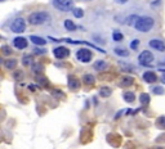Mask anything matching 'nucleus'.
I'll return each instance as SVG.
<instances>
[{
    "instance_id": "obj_16",
    "label": "nucleus",
    "mask_w": 165,
    "mask_h": 149,
    "mask_svg": "<svg viewBox=\"0 0 165 149\" xmlns=\"http://www.w3.org/2000/svg\"><path fill=\"white\" fill-rule=\"evenodd\" d=\"M115 53H116L117 55H120V57H128L129 55V53H128L126 49H123V48H115Z\"/></svg>"
},
{
    "instance_id": "obj_12",
    "label": "nucleus",
    "mask_w": 165,
    "mask_h": 149,
    "mask_svg": "<svg viewBox=\"0 0 165 149\" xmlns=\"http://www.w3.org/2000/svg\"><path fill=\"white\" fill-rule=\"evenodd\" d=\"M30 40L34 42L35 45H38V46H43V45H45L46 44V41L44 39H41V37H39V36H31L30 37Z\"/></svg>"
},
{
    "instance_id": "obj_27",
    "label": "nucleus",
    "mask_w": 165,
    "mask_h": 149,
    "mask_svg": "<svg viewBox=\"0 0 165 149\" xmlns=\"http://www.w3.org/2000/svg\"><path fill=\"white\" fill-rule=\"evenodd\" d=\"M164 88H160V86H157V88H155L154 89V93L155 94H164Z\"/></svg>"
},
{
    "instance_id": "obj_11",
    "label": "nucleus",
    "mask_w": 165,
    "mask_h": 149,
    "mask_svg": "<svg viewBox=\"0 0 165 149\" xmlns=\"http://www.w3.org/2000/svg\"><path fill=\"white\" fill-rule=\"evenodd\" d=\"M133 84V77L130 76H124L123 79L119 81V85L123 86V88H125V86H130Z\"/></svg>"
},
{
    "instance_id": "obj_1",
    "label": "nucleus",
    "mask_w": 165,
    "mask_h": 149,
    "mask_svg": "<svg viewBox=\"0 0 165 149\" xmlns=\"http://www.w3.org/2000/svg\"><path fill=\"white\" fill-rule=\"evenodd\" d=\"M155 26V19L151 17H138L134 22V27L139 32H148Z\"/></svg>"
},
{
    "instance_id": "obj_33",
    "label": "nucleus",
    "mask_w": 165,
    "mask_h": 149,
    "mask_svg": "<svg viewBox=\"0 0 165 149\" xmlns=\"http://www.w3.org/2000/svg\"><path fill=\"white\" fill-rule=\"evenodd\" d=\"M163 77H164V79H165V72H164V74H163Z\"/></svg>"
},
{
    "instance_id": "obj_4",
    "label": "nucleus",
    "mask_w": 165,
    "mask_h": 149,
    "mask_svg": "<svg viewBox=\"0 0 165 149\" xmlns=\"http://www.w3.org/2000/svg\"><path fill=\"white\" fill-rule=\"evenodd\" d=\"M152 61H154V55H152L151 52L148 50H143L141 54H139L138 57V62L141 66H150V64L152 63Z\"/></svg>"
},
{
    "instance_id": "obj_15",
    "label": "nucleus",
    "mask_w": 165,
    "mask_h": 149,
    "mask_svg": "<svg viewBox=\"0 0 165 149\" xmlns=\"http://www.w3.org/2000/svg\"><path fill=\"white\" fill-rule=\"evenodd\" d=\"M94 68L97 71H102V70H105V68H107V64H106L105 61H97L94 63Z\"/></svg>"
},
{
    "instance_id": "obj_9",
    "label": "nucleus",
    "mask_w": 165,
    "mask_h": 149,
    "mask_svg": "<svg viewBox=\"0 0 165 149\" xmlns=\"http://www.w3.org/2000/svg\"><path fill=\"white\" fill-rule=\"evenodd\" d=\"M13 45L15 46L17 49H25L27 46V40L22 36H18V37H14L13 40Z\"/></svg>"
},
{
    "instance_id": "obj_7",
    "label": "nucleus",
    "mask_w": 165,
    "mask_h": 149,
    "mask_svg": "<svg viewBox=\"0 0 165 149\" xmlns=\"http://www.w3.org/2000/svg\"><path fill=\"white\" fill-rule=\"evenodd\" d=\"M54 57L57 58V59H63V58L68 57V54H70V50H68L67 48H65V46H58V48H55L54 50Z\"/></svg>"
},
{
    "instance_id": "obj_22",
    "label": "nucleus",
    "mask_w": 165,
    "mask_h": 149,
    "mask_svg": "<svg viewBox=\"0 0 165 149\" xmlns=\"http://www.w3.org/2000/svg\"><path fill=\"white\" fill-rule=\"evenodd\" d=\"M22 64H23V66H30V64H32V57H30V55H27V57H23Z\"/></svg>"
},
{
    "instance_id": "obj_10",
    "label": "nucleus",
    "mask_w": 165,
    "mask_h": 149,
    "mask_svg": "<svg viewBox=\"0 0 165 149\" xmlns=\"http://www.w3.org/2000/svg\"><path fill=\"white\" fill-rule=\"evenodd\" d=\"M143 79H145L146 82H150V84H154L157 81V76L154 72H145L143 73Z\"/></svg>"
},
{
    "instance_id": "obj_14",
    "label": "nucleus",
    "mask_w": 165,
    "mask_h": 149,
    "mask_svg": "<svg viewBox=\"0 0 165 149\" xmlns=\"http://www.w3.org/2000/svg\"><path fill=\"white\" fill-rule=\"evenodd\" d=\"M83 81L85 85H93L94 84V77L92 76V74H84V77H83Z\"/></svg>"
},
{
    "instance_id": "obj_26",
    "label": "nucleus",
    "mask_w": 165,
    "mask_h": 149,
    "mask_svg": "<svg viewBox=\"0 0 165 149\" xmlns=\"http://www.w3.org/2000/svg\"><path fill=\"white\" fill-rule=\"evenodd\" d=\"M1 52L4 53V55H11V54H12V50L8 48V46H3V48H1Z\"/></svg>"
},
{
    "instance_id": "obj_31",
    "label": "nucleus",
    "mask_w": 165,
    "mask_h": 149,
    "mask_svg": "<svg viewBox=\"0 0 165 149\" xmlns=\"http://www.w3.org/2000/svg\"><path fill=\"white\" fill-rule=\"evenodd\" d=\"M119 1H120V3H126L128 0H119Z\"/></svg>"
},
{
    "instance_id": "obj_25",
    "label": "nucleus",
    "mask_w": 165,
    "mask_h": 149,
    "mask_svg": "<svg viewBox=\"0 0 165 149\" xmlns=\"http://www.w3.org/2000/svg\"><path fill=\"white\" fill-rule=\"evenodd\" d=\"M15 64H17V62H15V59H11V61H8V62H5V67L7 68H14L15 67Z\"/></svg>"
},
{
    "instance_id": "obj_30",
    "label": "nucleus",
    "mask_w": 165,
    "mask_h": 149,
    "mask_svg": "<svg viewBox=\"0 0 165 149\" xmlns=\"http://www.w3.org/2000/svg\"><path fill=\"white\" fill-rule=\"evenodd\" d=\"M34 52H35V53H44V50H40V49H36V48H35V50H34Z\"/></svg>"
},
{
    "instance_id": "obj_5",
    "label": "nucleus",
    "mask_w": 165,
    "mask_h": 149,
    "mask_svg": "<svg viewBox=\"0 0 165 149\" xmlns=\"http://www.w3.org/2000/svg\"><path fill=\"white\" fill-rule=\"evenodd\" d=\"M11 30L13 31V32L15 33H21L23 32L25 30H26V23H25V19L23 18H15V19L13 21V23H12L11 26Z\"/></svg>"
},
{
    "instance_id": "obj_29",
    "label": "nucleus",
    "mask_w": 165,
    "mask_h": 149,
    "mask_svg": "<svg viewBox=\"0 0 165 149\" xmlns=\"http://www.w3.org/2000/svg\"><path fill=\"white\" fill-rule=\"evenodd\" d=\"M15 79H22V72H21V71H18L17 72V76H14Z\"/></svg>"
},
{
    "instance_id": "obj_17",
    "label": "nucleus",
    "mask_w": 165,
    "mask_h": 149,
    "mask_svg": "<svg viewBox=\"0 0 165 149\" xmlns=\"http://www.w3.org/2000/svg\"><path fill=\"white\" fill-rule=\"evenodd\" d=\"M65 27H66L67 30H70V31L76 30V24L74 23L72 21H68V19H66V21H65Z\"/></svg>"
},
{
    "instance_id": "obj_21",
    "label": "nucleus",
    "mask_w": 165,
    "mask_h": 149,
    "mask_svg": "<svg viewBox=\"0 0 165 149\" xmlns=\"http://www.w3.org/2000/svg\"><path fill=\"white\" fill-rule=\"evenodd\" d=\"M112 37H114L115 41H121V40H123V35H121L120 31H114Z\"/></svg>"
},
{
    "instance_id": "obj_13",
    "label": "nucleus",
    "mask_w": 165,
    "mask_h": 149,
    "mask_svg": "<svg viewBox=\"0 0 165 149\" xmlns=\"http://www.w3.org/2000/svg\"><path fill=\"white\" fill-rule=\"evenodd\" d=\"M111 93H112V91H111V89L107 88V86H103V88H101V90H99V95H101V97H103V98L110 97Z\"/></svg>"
},
{
    "instance_id": "obj_18",
    "label": "nucleus",
    "mask_w": 165,
    "mask_h": 149,
    "mask_svg": "<svg viewBox=\"0 0 165 149\" xmlns=\"http://www.w3.org/2000/svg\"><path fill=\"white\" fill-rule=\"evenodd\" d=\"M68 84H70V88L71 89H77V88H79V81H77L76 79H74V77H70Z\"/></svg>"
},
{
    "instance_id": "obj_23",
    "label": "nucleus",
    "mask_w": 165,
    "mask_h": 149,
    "mask_svg": "<svg viewBox=\"0 0 165 149\" xmlns=\"http://www.w3.org/2000/svg\"><path fill=\"white\" fill-rule=\"evenodd\" d=\"M74 15H75L76 18H81V17H84V12H83V9H80V8L74 9Z\"/></svg>"
},
{
    "instance_id": "obj_8",
    "label": "nucleus",
    "mask_w": 165,
    "mask_h": 149,
    "mask_svg": "<svg viewBox=\"0 0 165 149\" xmlns=\"http://www.w3.org/2000/svg\"><path fill=\"white\" fill-rule=\"evenodd\" d=\"M148 45H150L152 49L157 50V52H165V44H164V41H161V40L154 39V40H151V41L148 42Z\"/></svg>"
},
{
    "instance_id": "obj_20",
    "label": "nucleus",
    "mask_w": 165,
    "mask_h": 149,
    "mask_svg": "<svg viewBox=\"0 0 165 149\" xmlns=\"http://www.w3.org/2000/svg\"><path fill=\"white\" fill-rule=\"evenodd\" d=\"M124 99H125L126 102H129V103H132V102L136 99V97H134L133 93H125V94H124Z\"/></svg>"
},
{
    "instance_id": "obj_28",
    "label": "nucleus",
    "mask_w": 165,
    "mask_h": 149,
    "mask_svg": "<svg viewBox=\"0 0 165 149\" xmlns=\"http://www.w3.org/2000/svg\"><path fill=\"white\" fill-rule=\"evenodd\" d=\"M138 44H139L138 40H133V41H132V45H130V46H132V49H137Z\"/></svg>"
},
{
    "instance_id": "obj_6",
    "label": "nucleus",
    "mask_w": 165,
    "mask_h": 149,
    "mask_svg": "<svg viewBox=\"0 0 165 149\" xmlns=\"http://www.w3.org/2000/svg\"><path fill=\"white\" fill-rule=\"evenodd\" d=\"M76 58L80 62H83V63H88V62L92 59V52L88 50V49H85V48H83V49H80V50H77Z\"/></svg>"
},
{
    "instance_id": "obj_19",
    "label": "nucleus",
    "mask_w": 165,
    "mask_h": 149,
    "mask_svg": "<svg viewBox=\"0 0 165 149\" xmlns=\"http://www.w3.org/2000/svg\"><path fill=\"white\" fill-rule=\"evenodd\" d=\"M139 102H141L143 105L148 104V103H150V95H147V94H142L141 97H139Z\"/></svg>"
},
{
    "instance_id": "obj_24",
    "label": "nucleus",
    "mask_w": 165,
    "mask_h": 149,
    "mask_svg": "<svg viewBox=\"0 0 165 149\" xmlns=\"http://www.w3.org/2000/svg\"><path fill=\"white\" fill-rule=\"evenodd\" d=\"M157 126L160 129H165V116H161L160 118H157Z\"/></svg>"
},
{
    "instance_id": "obj_2",
    "label": "nucleus",
    "mask_w": 165,
    "mask_h": 149,
    "mask_svg": "<svg viewBox=\"0 0 165 149\" xmlns=\"http://www.w3.org/2000/svg\"><path fill=\"white\" fill-rule=\"evenodd\" d=\"M51 19V15L48 12H34L29 15V22L34 26H40Z\"/></svg>"
},
{
    "instance_id": "obj_3",
    "label": "nucleus",
    "mask_w": 165,
    "mask_h": 149,
    "mask_svg": "<svg viewBox=\"0 0 165 149\" xmlns=\"http://www.w3.org/2000/svg\"><path fill=\"white\" fill-rule=\"evenodd\" d=\"M52 5L61 12H70L74 7L72 0H52Z\"/></svg>"
},
{
    "instance_id": "obj_32",
    "label": "nucleus",
    "mask_w": 165,
    "mask_h": 149,
    "mask_svg": "<svg viewBox=\"0 0 165 149\" xmlns=\"http://www.w3.org/2000/svg\"><path fill=\"white\" fill-rule=\"evenodd\" d=\"M84 1H92V0H84Z\"/></svg>"
}]
</instances>
